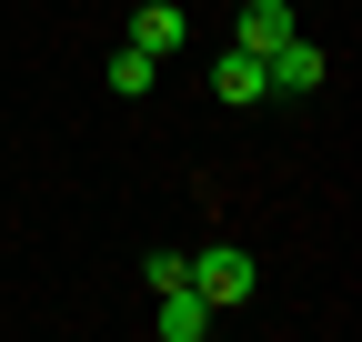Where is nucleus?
<instances>
[{"label":"nucleus","instance_id":"nucleus-5","mask_svg":"<svg viewBox=\"0 0 362 342\" xmlns=\"http://www.w3.org/2000/svg\"><path fill=\"white\" fill-rule=\"evenodd\" d=\"M211 91H221V101H232V111H252V101L272 91V81H262V61L242 51V40H232V51H221V61H211Z\"/></svg>","mask_w":362,"mask_h":342},{"label":"nucleus","instance_id":"nucleus-4","mask_svg":"<svg viewBox=\"0 0 362 342\" xmlns=\"http://www.w3.org/2000/svg\"><path fill=\"white\" fill-rule=\"evenodd\" d=\"M211 322H221V312L202 302V292H192V282H181V292H161V312H151V332H161V342H202Z\"/></svg>","mask_w":362,"mask_h":342},{"label":"nucleus","instance_id":"nucleus-8","mask_svg":"<svg viewBox=\"0 0 362 342\" xmlns=\"http://www.w3.org/2000/svg\"><path fill=\"white\" fill-rule=\"evenodd\" d=\"M141 282H151V292H181V282H192V262H181V252H151Z\"/></svg>","mask_w":362,"mask_h":342},{"label":"nucleus","instance_id":"nucleus-7","mask_svg":"<svg viewBox=\"0 0 362 342\" xmlns=\"http://www.w3.org/2000/svg\"><path fill=\"white\" fill-rule=\"evenodd\" d=\"M151 81H161V61L141 51V40H121V51H111V91H121V101H141Z\"/></svg>","mask_w":362,"mask_h":342},{"label":"nucleus","instance_id":"nucleus-1","mask_svg":"<svg viewBox=\"0 0 362 342\" xmlns=\"http://www.w3.org/2000/svg\"><path fill=\"white\" fill-rule=\"evenodd\" d=\"M181 262H192V292H202L211 312H242V302H252V282H262L242 242H202V252H181Z\"/></svg>","mask_w":362,"mask_h":342},{"label":"nucleus","instance_id":"nucleus-3","mask_svg":"<svg viewBox=\"0 0 362 342\" xmlns=\"http://www.w3.org/2000/svg\"><path fill=\"white\" fill-rule=\"evenodd\" d=\"M232 40H242L252 61H272V51L292 40V0H242V30H232Z\"/></svg>","mask_w":362,"mask_h":342},{"label":"nucleus","instance_id":"nucleus-2","mask_svg":"<svg viewBox=\"0 0 362 342\" xmlns=\"http://www.w3.org/2000/svg\"><path fill=\"white\" fill-rule=\"evenodd\" d=\"M322 71H332V51H322V40H302V30L262 61V81H272V91H322Z\"/></svg>","mask_w":362,"mask_h":342},{"label":"nucleus","instance_id":"nucleus-6","mask_svg":"<svg viewBox=\"0 0 362 342\" xmlns=\"http://www.w3.org/2000/svg\"><path fill=\"white\" fill-rule=\"evenodd\" d=\"M131 40H141V51H151V61H171V51H181V40H192V20H181V11H171V0H151V11H141V20H131Z\"/></svg>","mask_w":362,"mask_h":342}]
</instances>
